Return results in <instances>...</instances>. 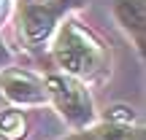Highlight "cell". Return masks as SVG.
Instances as JSON below:
<instances>
[{
	"instance_id": "obj_1",
	"label": "cell",
	"mask_w": 146,
	"mask_h": 140,
	"mask_svg": "<svg viewBox=\"0 0 146 140\" xmlns=\"http://www.w3.org/2000/svg\"><path fill=\"white\" fill-rule=\"evenodd\" d=\"M54 59L65 70V76L95 78L106 65V51L98 38L78 22H65L54 38Z\"/></svg>"
},
{
	"instance_id": "obj_5",
	"label": "cell",
	"mask_w": 146,
	"mask_h": 140,
	"mask_svg": "<svg viewBox=\"0 0 146 140\" xmlns=\"http://www.w3.org/2000/svg\"><path fill=\"white\" fill-rule=\"evenodd\" d=\"M143 11H146L143 0H116V5H114L116 19H119L122 27L135 38L138 51H143V22H146Z\"/></svg>"
},
{
	"instance_id": "obj_7",
	"label": "cell",
	"mask_w": 146,
	"mask_h": 140,
	"mask_svg": "<svg viewBox=\"0 0 146 140\" xmlns=\"http://www.w3.org/2000/svg\"><path fill=\"white\" fill-rule=\"evenodd\" d=\"M25 137V116L19 110H0V140Z\"/></svg>"
},
{
	"instance_id": "obj_3",
	"label": "cell",
	"mask_w": 146,
	"mask_h": 140,
	"mask_svg": "<svg viewBox=\"0 0 146 140\" xmlns=\"http://www.w3.org/2000/svg\"><path fill=\"white\" fill-rule=\"evenodd\" d=\"M65 0L62 5H49V3H25V11H22V30H25L27 41L38 43L52 32L54 22H57L60 11L65 8Z\"/></svg>"
},
{
	"instance_id": "obj_4",
	"label": "cell",
	"mask_w": 146,
	"mask_h": 140,
	"mask_svg": "<svg viewBox=\"0 0 146 140\" xmlns=\"http://www.w3.org/2000/svg\"><path fill=\"white\" fill-rule=\"evenodd\" d=\"M0 89L8 100L22 105H38L46 100V89L27 73H3L0 76Z\"/></svg>"
},
{
	"instance_id": "obj_6",
	"label": "cell",
	"mask_w": 146,
	"mask_h": 140,
	"mask_svg": "<svg viewBox=\"0 0 146 140\" xmlns=\"http://www.w3.org/2000/svg\"><path fill=\"white\" fill-rule=\"evenodd\" d=\"M89 140H143L141 132L133 129V127H125V124H100L98 129H92L87 135Z\"/></svg>"
},
{
	"instance_id": "obj_2",
	"label": "cell",
	"mask_w": 146,
	"mask_h": 140,
	"mask_svg": "<svg viewBox=\"0 0 146 140\" xmlns=\"http://www.w3.org/2000/svg\"><path fill=\"white\" fill-rule=\"evenodd\" d=\"M43 89L52 94L60 113L73 127H84L92 121V100H89V92L84 89V83H78V78L65 76V73H52V76H46Z\"/></svg>"
}]
</instances>
